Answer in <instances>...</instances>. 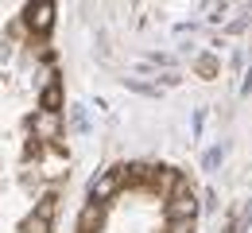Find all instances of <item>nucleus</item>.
Listing matches in <instances>:
<instances>
[{
    "label": "nucleus",
    "mask_w": 252,
    "mask_h": 233,
    "mask_svg": "<svg viewBox=\"0 0 252 233\" xmlns=\"http://www.w3.org/2000/svg\"><path fill=\"white\" fill-rule=\"evenodd\" d=\"M51 20H55V4L51 0H35L32 8H28V24H32L35 32H47Z\"/></svg>",
    "instance_id": "nucleus-1"
}]
</instances>
